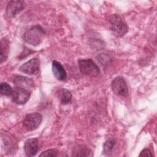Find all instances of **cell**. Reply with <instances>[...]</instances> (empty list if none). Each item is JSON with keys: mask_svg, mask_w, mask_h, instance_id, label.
I'll use <instances>...</instances> for the list:
<instances>
[{"mask_svg": "<svg viewBox=\"0 0 157 157\" xmlns=\"http://www.w3.org/2000/svg\"><path fill=\"white\" fill-rule=\"evenodd\" d=\"M13 83L17 87L24 88L29 91H31L34 86V81L31 78L21 75L15 77L13 80Z\"/></svg>", "mask_w": 157, "mask_h": 157, "instance_id": "obj_10", "label": "cell"}, {"mask_svg": "<svg viewBox=\"0 0 157 157\" xmlns=\"http://www.w3.org/2000/svg\"><path fill=\"white\" fill-rule=\"evenodd\" d=\"M38 149V140L36 138H30L26 140L24 145V150L28 156H35Z\"/></svg>", "mask_w": 157, "mask_h": 157, "instance_id": "obj_9", "label": "cell"}, {"mask_svg": "<svg viewBox=\"0 0 157 157\" xmlns=\"http://www.w3.org/2000/svg\"><path fill=\"white\" fill-rule=\"evenodd\" d=\"M58 151L55 149H49L43 151L39 155L40 156H46V157H55L57 156Z\"/></svg>", "mask_w": 157, "mask_h": 157, "instance_id": "obj_17", "label": "cell"}, {"mask_svg": "<svg viewBox=\"0 0 157 157\" xmlns=\"http://www.w3.org/2000/svg\"><path fill=\"white\" fill-rule=\"evenodd\" d=\"M139 156H152L153 155L149 149L145 148L140 152Z\"/></svg>", "mask_w": 157, "mask_h": 157, "instance_id": "obj_18", "label": "cell"}, {"mask_svg": "<svg viewBox=\"0 0 157 157\" xmlns=\"http://www.w3.org/2000/svg\"><path fill=\"white\" fill-rule=\"evenodd\" d=\"M26 7V2L21 0L10 1L6 8V13L9 17H14Z\"/></svg>", "mask_w": 157, "mask_h": 157, "instance_id": "obj_7", "label": "cell"}, {"mask_svg": "<svg viewBox=\"0 0 157 157\" xmlns=\"http://www.w3.org/2000/svg\"><path fill=\"white\" fill-rule=\"evenodd\" d=\"M19 69L22 72L28 75H36L40 70V61L37 58H33L23 63Z\"/></svg>", "mask_w": 157, "mask_h": 157, "instance_id": "obj_6", "label": "cell"}, {"mask_svg": "<svg viewBox=\"0 0 157 157\" xmlns=\"http://www.w3.org/2000/svg\"><path fill=\"white\" fill-rule=\"evenodd\" d=\"M80 72L87 76L95 77L100 74V69L91 59H80L78 61Z\"/></svg>", "mask_w": 157, "mask_h": 157, "instance_id": "obj_3", "label": "cell"}, {"mask_svg": "<svg viewBox=\"0 0 157 157\" xmlns=\"http://www.w3.org/2000/svg\"><path fill=\"white\" fill-rule=\"evenodd\" d=\"M45 31L39 25H36L28 29L23 34L24 41L33 46L41 44L45 37Z\"/></svg>", "mask_w": 157, "mask_h": 157, "instance_id": "obj_2", "label": "cell"}, {"mask_svg": "<svg viewBox=\"0 0 157 157\" xmlns=\"http://www.w3.org/2000/svg\"><path fill=\"white\" fill-rule=\"evenodd\" d=\"M109 28L117 37H122L128 31L127 23L118 14H112L109 17Z\"/></svg>", "mask_w": 157, "mask_h": 157, "instance_id": "obj_1", "label": "cell"}, {"mask_svg": "<svg viewBox=\"0 0 157 157\" xmlns=\"http://www.w3.org/2000/svg\"><path fill=\"white\" fill-rule=\"evenodd\" d=\"M9 41L6 37L2 38L1 40V53H0V60L1 63L5 61L9 55Z\"/></svg>", "mask_w": 157, "mask_h": 157, "instance_id": "obj_13", "label": "cell"}, {"mask_svg": "<svg viewBox=\"0 0 157 157\" xmlns=\"http://www.w3.org/2000/svg\"><path fill=\"white\" fill-rule=\"evenodd\" d=\"M57 96L63 104L69 103L72 98L71 93L66 88H60L56 92Z\"/></svg>", "mask_w": 157, "mask_h": 157, "instance_id": "obj_12", "label": "cell"}, {"mask_svg": "<svg viewBox=\"0 0 157 157\" xmlns=\"http://www.w3.org/2000/svg\"><path fill=\"white\" fill-rule=\"evenodd\" d=\"M72 155L76 156H93V154L92 153L91 151L88 148H77L73 152Z\"/></svg>", "mask_w": 157, "mask_h": 157, "instance_id": "obj_15", "label": "cell"}, {"mask_svg": "<svg viewBox=\"0 0 157 157\" xmlns=\"http://www.w3.org/2000/svg\"><path fill=\"white\" fill-rule=\"evenodd\" d=\"M31 93V91L29 90L17 87L16 89L13 91L12 94V101L14 103L18 105L24 104L29 99Z\"/></svg>", "mask_w": 157, "mask_h": 157, "instance_id": "obj_8", "label": "cell"}, {"mask_svg": "<svg viewBox=\"0 0 157 157\" xmlns=\"http://www.w3.org/2000/svg\"><path fill=\"white\" fill-rule=\"evenodd\" d=\"M42 116L39 113H31L27 115L23 121V126L27 131H31L36 129L40 124Z\"/></svg>", "mask_w": 157, "mask_h": 157, "instance_id": "obj_4", "label": "cell"}, {"mask_svg": "<svg viewBox=\"0 0 157 157\" xmlns=\"http://www.w3.org/2000/svg\"><path fill=\"white\" fill-rule=\"evenodd\" d=\"M0 91L1 94L6 96H10L13 93V90L12 87L6 82H3L1 83Z\"/></svg>", "mask_w": 157, "mask_h": 157, "instance_id": "obj_16", "label": "cell"}, {"mask_svg": "<svg viewBox=\"0 0 157 157\" xmlns=\"http://www.w3.org/2000/svg\"><path fill=\"white\" fill-rule=\"evenodd\" d=\"M52 71L54 76L57 80L63 81L66 79V72L59 62L55 60L52 62Z\"/></svg>", "mask_w": 157, "mask_h": 157, "instance_id": "obj_11", "label": "cell"}, {"mask_svg": "<svg viewBox=\"0 0 157 157\" xmlns=\"http://www.w3.org/2000/svg\"><path fill=\"white\" fill-rule=\"evenodd\" d=\"M115 144V140L113 138H109L105 141L103 145L104 153L106 155H109L112 153L114 145Z\"/></svg>", "mask_w": 157, "mask_h": 157, "instance_id": "obj_14", "label": "cell"}, {"mask_svg": "<svg viewBox=\"0 0 157 157\" xmlns=\"http://www.w3.org/2000/svg\"><path fill=\"white\" fill-rule=\"evenodd\" d=\"M113 92L117 96L125 97L128 95V88L124 78L121 76L116 77L112 82Z\"/></svg>", "mask_w": 157, "mask_h": 157, "instance_id": "obj_5", "label": "cell"}]
</instances>
